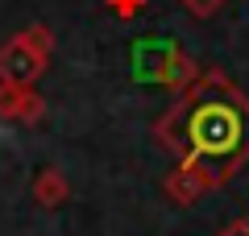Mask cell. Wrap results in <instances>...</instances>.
Returning <instances> with one entry per match:
<instances>
[{
    "instance_id": "obj_1",
    "label": "cell",
    "mask_w": 249,
    "mask_h": 236,
    "mask_svg": "<svg viewBox=\"0 0 249 236\" xmlns=\"http://www.w3.org/2000/svg\"><path fill=\"white\" fill-rule=\"evenodd\" d=\"M158 141L208 186H224L249 166V91L220 67H199L154 124Z\"/></svg>"
},
{
    "instance_id": "obj_2",
    "label": "cell",
    "mask_w": 249,
    "mask_h": 236,
    "mask_svg": "<svg viewBox=\"0 0 249 236\" xmlns=\"http://www.w3.org/2000/svg\"><path fill=\"white\" fill-rule=\"evenodd\" d=\"M46 29H25L21 37H13L4 50H0V79L4 83H17V87H29V79H37L46 70Z\"/></svg>"
},
{
    "instance_id": "obj_3",
    "label": "cell",
    "mask_w": 249,
    "mask_h": 236,
    "mask_svg": "<svg viewBox=\"0 0 249 236\" xmlns=\"http://www.w3.org/2000/svg\"><path fill=\"white\" fill-rule=\"evenodd\" d=\"M204 191H212V186H208L204 178L196 174V170H183V166H178L175 174L166 178V195H170L175 203H196Z\"/></svg>"
},
{
    "instance_id": "obj_4",
    "label": "cell",
    "mask_w": 249,
    "mask_h": 236,
    "mask_svg": "<svg viewBox=\"0 0 249 236\" xmlns=\"http://www.w3.org/2000/svg\"><path fill=\"white\" fill-rule=\"evenodd\" d=\"M34 195H37V203H46V207H58V203L67 199V183L58 178V170H42L37 183H34Z\"/></svg>"
},
{
    "instance_id": "obj_5",
    "label": "cell",
    "mask_w": 249,
    "mask_h": 236,
    "mask_svg": "<svg viewBox=\"0 0 249 236\" xmlns=\"http://www.w3.org/2000/svg\"><path fill=\"white\" fill-rule=\"evenodd\" d=\"M220 4H224V0H183V9L191 13V17H212Z\"/></svg>"
},
{
    "instance_id": "obj_6",
    "label": "cell",
    "mask_w": 249,
    "mask_h": 236,
    "mask_svg": "<svg viewBox=\"0 0 249 236\" xmlns=\"http://www.w3.org/2000/svg\"><path fill=\"white\" fill-rule=\"evenodd\" d=\"M142 4H145V0H112V9H116V13H124V17H133Z\"/></svg>"
},
{
    "instance_id": "obj_7",
    "label": "cell",
    "mask_w": 249,
    "mask_h": 236,
    "mask_svg": "<svg viewBox=\"0 0 249 236\" xmlns=\"http://www.w3.org/2000/svg\"><path fill=\"white\" fill-rule=\"evenodd\" d=\"M220 236H249V219H232V224L224 228Z\"/></svg>"
}]
</instances>
